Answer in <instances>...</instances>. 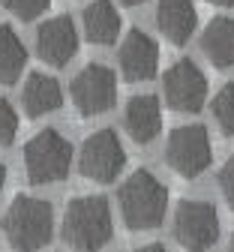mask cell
Wrapping results in <instances>:
<instances>
[{"mask_svg": "<svg viewBox=\"0 0 234 252\" xmlns=\"http://www.w3.org/2000/svg\"><path fill=\"white\" fill-rule=\"evenodd\" d=\"M75 51H78V30L69 15L48 18L36 30V54L48 66H54V69L66 66L75 57Z\"/></svg>", "mask_w": 234, "mask_h": 252, "instance_id": "cell-10", "label": "cell"}, {"mask_svg": "<svg viewBox=\"0 0 234 252\" xmlns=\"http://www.w3.org/2000/svg\"><path fill=\"white\" fill-rule=\"evenodd\" d=\"M213 159V147H210V135L204 126L189 123V126H177L168 135L165 144V162L168 168L186 180L198 177Z\"/></svg>", "mask_w": 234, "mask_h": 252, "instance_id": "cell-5", "label": "cell"}, {"mask_svg": "<svg viewBox=\"0 0 234 252\" xmlns=\"http://www.w3.org/2000/svg\"><path fill=\"white\" fill-rule=\"evenodd\" d=\"M3 186H6V168H3V162H0V192H3Z\"/></svg>", "mask_w": 234, "mask_h": 252, "instance_id": "cell-23", "label": "cell"}, {"mask_svg": "<svg viewBox=\"0 0 234 252\" xmlns=\"http://www.w3.org/2000/svg\"><path fill=\"white\" fill-rule=\"evenodd\" d=\"M219 189H222L225 204L234 210V153L228 156V162H225L222 171H219Z\"/></svg>", "mask_w": 234, "mask_h": 252, "instance_id": "cell-21", "label": "cell"}, {"mask_svg": "<svg viewBox=\"0 0 234 252\" xmlns=\"http://www.w3.org/2000/svg\"><path fill=\"white\" fill-rule=\"evenodd\" d=\"M72 168V144L57 129H42L24 144V171L36 186L57 183Z\"/></svg>", "mask_w": 234, "mask_h": 252, "instance_id": "cell-4", "label": "cell"}, {"mask_svg": "<svg viewBox=\"0 0 234 252\" xmlns=\"http://www.w3.org/2000/svg\"><path fill=\"white\" fill-rule=\"evenodd\" d=\"M3 234L12 252H39L54 234L51 204L33 195H18L3 216Z\"/></svg>", "mask_w": 234, "mask_h": 252, "instance_id": "cell-3", "label": "cell"}, {"mask_svg": "<svg viewBox=\"0 0 234 252\" xmlns=\"http://www.w3.org/2000/svg\"><path fill=\"white\" fill-rule=\"evenodd\" d=\"M156 24L162 36L171 45H186L198 27V12L192 0H159L156 3Z\"/></svg>", "mask_w": 234, "mask_h": 252, "instance_id": "cell-12", "label": "cell"}, {"mask_svg": "<svg viewBox=\"0 0 234 252\" xmlns=\"http://www.w3.org/2000/svg\"><path fill=\"white\" fill-rule=\"evenodd\" d=\"M228 252H234V237H231V243H228Z\"/></svg>", "mask_w": 234, "mask_h": 252, "instance_id": "cell-26", "label": "cell"}, {"mask_svg": "<svg viewBox=\"0 0 234 252\" xmlns=\"http://www.w3.org/2000/svg\"><path fill=\"white\" fill-rule=\"evenodd\" d=\"M117 201H120V216H123L129 231H150L165 216L168 189H165L147 168H138L120 183Z\"/></svg>", "mask_w": 234, "mask_h": 252, "instance_id": "cell-1", "label": "cell"}, {"mask_svg": "<svg viewBox=\"0 0 234 252\" xmlns=\"http://www.w3.org/2000/svg\"><path fill=\"white\" fill-rule=\"evenodd\" d=\"M120 3H126V6H141V3H147V0H120Z\"/></svg>", "mask_w": 234, "mask_h": 252, "instance_id": "cell-25", "label": "cell"}, {"mask_svg": "<svg viewBox=\"0 0 234 252\" xmlns=\"http://www.w3.org/2000/svg\"><path fill=\"white\" fill-rule=\"evenodd\" d=\"M213 117L225 135H234V84H222L213 96Z\"/></svg>", "mask_w": 234, "mask_h": 252, "instance_id": "cell-18", "label": "cell"}, {"mask_svg": "<svg viewBox=\"0 0 234 252\" xmlns=\"http://www.w3.org/2000/svg\"><path fill=\"white\" fill-rule=\"evenodd\" d=\"M21 102H24V114L27 117H45V114L57 111L60 102H63L60 84L51 75H45V72H33L27 78V84H24Z\"/></svg>", "mask_w": 234, "mask_h": 252, "instance_id": "cell-14", "label": "cell"}, {"mask_svg": "<svg viewBox=\"0 0 234 252\" xmlns=\"http://www.w3.org/2000/svg\"><path fill=\"white\" fill-rule=\"evenodd\" d=\"M135 252H168V249L159 246V243H150V246H141V249H135Z\"/></svg>", "mask_w": 234, "mask_h": 252, "instance_id": "cell-22", "label": "cell"}, {"mask_svg": "<svg viewBox=\"0 0 234 252\" xmlns=\"http://www.w3.org/2000/svg\"><path fill=\"white\" fill-rule=\"evenodd\" d=\"M27 66V51L24 42L9 24H0V84H15L18 75Z\"/></svg>", "mask_w": 234, "mask_h": 252, "instance_id": "cell-17", "label": "cell"}, {"mask_svg": "<svg viewBox=\"0 0 234 252\" xmlns=\"http://www.w3.org/2000/svg\"><path fill=\"white\" fill-rule=\"evenodd\" d=\"M213 6H234V0H210Z\"/></svg>", "mask_w": 234, "mask_h": 252, "instance_id": "cell-24", "label": "cell"}, {"mask_svg": "<svg viewBox=\"0 0 234 252\" xmlns=\"http://www.w3.org/2000/svg\"><path fill=\"white\" fill-rule=\"evenodd\" d=\"M123 126L135 144H150L162 129V111H159L156 96H150V93L132 96L123 111Z\"/></svg>", "mask_w": 234, "mask_h": 252, "instance_id": "cell-13", "label": "cell"}, {"mask_svg": "<svg viewBox=\"0 0 234 252\" xmlns=\"http://www.w3.org/2000/svg\"><path fill=\"white\" fill-rule=\"evenodd\" d=\"M84 36L93 45H111L120 36V12L111 0H93L84 9Z\"/></svg>", "mask_w": 234, "mask_h": 252, "instance_id": "cell-15", "label": "cell"}, {"mask_svg": "<svg viewBox=\"0 0 234 252\" xmlns=\"http://www.w3.org/2000/svg\"><path fill=\"white\" fill-rule=\"evenodd\" d=\"M69 93H72V102H75L78 114L96 117V114H105L108 108H114L117 78H114V72L108 66H102V63H90V66H84L72 78Z\"/></svg>", "mask_w": 234, "mask_h": 252, "instance_id": "cell-8", "label": "cell"}, {"mask_svg": "<svg viewBox=\"0 0 234 252\" xmlns=\"http://www.w3.org/2000/svg\"><path fill=\"white\" fill-rule=\"evenodd\" d=\"M117 60L126 81H150L159 69V48L144 30H129L117 51Z\"/></svg>", "mask_w": 234, "mask_h": 252, "instance_id": "cell-11", "label": "cell"}, {"mask_svg": "<svg viewBox=\"0 0 234 252\" xmlns=\"http://www.w3.org/2000/svg\"><path fill=\"white\" fill-rule=\"evenodd\" d=\"M162 96L171 111L180 114H198L207 99V78L198 69V63L189 57L174 60L162 75Z\"/></svg>", "mask_w": 234, "mask_h": 252, "instance_id": "cell-6", "label": "cell"}, {"mask_svg": "<svg viewBox=\"0 0 234 252\" xmlns=\"http://www.w3.org/2000/svg\"><path fill=\"white\" fill-rule=\"evenodd\" d=\"M174 237L186 252H207L219 240V216L210 201H180L174 210Z\"/></svg>", "mask_w": 234, "mask_h": 252, "instance_id": "cell-7", "label": "cell"}, {"mask_svg": "<svg viewBox=\"0 0 234 252\" xmlns=\"http://www.w3.org/2000/svg\"><path fill=\"white\" fill-rule=\"evenodd\" d=\"M15 135H18V114L6 99H0V147L12 144Z\"/></svg>", "mask_w": 234, "mask_h": 252, "instance_id": "cell-20", "label": "cell"}, {"mask_svg": "<svg viewBox=\"0 0 234 252\" xmlns=\"http://www.w3.org/2000/svg\"><path fill=\"white\" fill-rule=\"evenodd\" d=\"M111 207L99 195H81L66 204L63 240L72 252H99L111 240Z\"/></svg>", "mask_w": 234, "mask_h": 252, "instance_id": "cell-2", "label": "cell"}, {"mask_svg": "<svg viewBox=\"0 0 234 252\" xmlns=\"http://www.w3.org/2000/svg\"><path fill=\"white\" fill-rule=\"evenodd\" d=\"M201 48L210 57L213 66H219V69L234 66V18H213L204 27Z\"/></svg>", "mask_w": 234, "mask_h": 252, "instance_id": "cell-16", "label": "cell"}, {"mask_svg": "<svg viewBox=\"0 0 234 252\" xmlns=\"http://www.w3.org/2000/svg\"><path fill=\"white\" fill-rule=\"evenodd\" d=\"M126 165V153L120 147V138L111 129H99L93 132L78 156V171L93 180V183H111Z\"/></svg>", "mask_w": 234, "mask_h": 252, "instance_id": "cell-9", "label": "cell"}, {"mask_svg": "<svg viewBox=\"0 0 234 252\" xmlns=\"http://www.w3.org/2000/svg\"><path fill=\"white\" fill-rule=\"evenodd\" d=\"M48 3H51V0H3V6H6L15 18H21V21L39 18V15L48 9Z\"/></svg>", "mask_w": 234, "mask_h": 252, "instance_id": "cell-19", "label": "cell"}]
</instances>
